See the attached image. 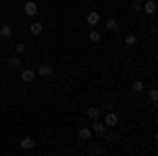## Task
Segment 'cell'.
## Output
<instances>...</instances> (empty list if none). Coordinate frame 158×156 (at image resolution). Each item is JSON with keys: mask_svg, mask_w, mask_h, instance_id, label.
I'll return each instance as SVG.
<instances>
[{"mask_svg": "<svg viewBox=\"0 0 158 156\" xmlns=\"http://www.w3.org/2000/svg\"><path fill=\"white\" fill-rule=\"evenodd\" d=\"M23 11H25V15H27V17H34V15L38 13V4L34 2V0H27V2L23 4Z\"/></svg>", "mask_w": 158, "mask_h": 156, "instance_id": "cell-1", "label": "cell"}, {"mask_svg": "<svg viewBox=\"0 0 158 156\" xmlns=\"http://www.w3.org/2000/svg\"><path fill=\"white\" fill-rule=\"evenodd\" d=\"M103 124L110 127V129H114V127L118 124V114H116V112H108V114H106V120H103Z\"/></svg>", "mask_w": 158, "mask_h": 156, "instance_id": "cell-2", "label": "cell"}, {"mask_svg": "<svg viewBox=\"0 0 158 156\" xmlns=\"http://www.w3.org/2000/svg\"><path fill=\"white\" fill-rule=\"evenodd\" d=\"M101 21V17H99L97 11H91L89 15H86V23L91 25V27H97V23Z\"/></svg>", "mask_w": 158, "mask_h": 156, "instance_id": "cell-3", "label": "cell"}, {"mask_svg": "<svg viewBox=\"0 0 158 156\" xmlns=\"http://www.w3.org/2000/svg\"><path fill=\"white\" fill-rule=\"evenodd\" d=\"M51 74H53V70H51L49 63H42L36 70V76H42V78H51Z\"/></svg>", "mask_w": 158, "mask_h": 156, "instance_id": "cell-4", "label": "cell"}, {"mask_svg": "<svg viewBox=\"0 0 158 156\" xmlns=\"http://www.w3.org/2000/svg\"><path fill=\"white\" fill-rule=\"evenodd\" d=\"M141 11H146L148 15H154L156 13V0H146L143 6H141Z\"/></svg>", "mask_w": 158, "mask_h": 156, "instance_id": "cell-5", "label": "cell"}, {"mask_svg": "<svg viewBox=\"0 0 158 156\" xmlns=\"http://www.w3.org/2000/svg\"><path fill=\"white\" fill-rule=\"evenodd\" d=\"M106 27H108V32H116V30L120 27V23H118L116 17H110L108 21H106Z\"/></svg>", "mask_w": 158, "mask_h": 156, "instance_id": "cell-6", "label": "cell"}, {"mask_svg": "<svg viewBox=\"0 0 158 156\" xmlns=\"http://www.w3.org/2000/svg\"><path fill=\"white\" fill-rule=\"evenodd\" d=\"M34 78H36V72H34V70H30V68L21 72V80H23V82H32Z\"/></svg>", "mask_w": 158, "mask_h": 156, "instance_id": "cell-7", "label": "cell"}, {"mask_svg": "<svg viewBox=\"0 0 158 156\" xmlns=\"http://www.w3.org/2000/svg\"><path fill=\"white\" fill-rule=\"evenodd\" d=\"M78 137H80L82 141H89V139L93 137V131H91V129H86V127H82V129H78Z\"/></svg>", "mask_w": 158, "mask_h": 156, "instance_id": "cell-8", "label": "cell"}, {"mask_svg": "<svg viewBox=\"0 0 158 156\" xmlns=\"http://www.w3.org/2000/svg\"><path fill=\"white\" fill-rule=\"evenodd\" d=\"M19 145H21V148H23V150H32V148H34V145H36V141H34V139H32V137H23V139H21V141H19Z\"/></svg>", "mask_w": 158, "mask_h": 156, "instance_id": "cell-9", "label": "cell"}, {"mask_svg": "<svg viewBox=\"0 0 158 156\" xmlns=\"http://www.w3.org/2000/svg\"><path fill=\"white\" fill-rule=\"evenodd\" d=\"M95 124H93V131H95V135H106V124H101V122H97V120H93Z\"/></svg>", "mask_w": 158, "mask_h": 156, "instance_id": "cell-10", "label": "cell"}, {"mask_svg": "<svg viewBox=\"0 0 158 156\" xmlns=\"http://www.w3.org/2000/svg\"><path fill=\"white\" fill-rule=\"evenodd\" d=\"M11 34H13V27H11V25H2V27H0V38H4V40H6V38H11Z\"/></svg>", "mask_w": 158, "mask_h": 156, "instance_id": "cell-11", "label": "cell"}, {"mask_svg": "<svg viewBox=\"0 0 158 156\" xmlns=\"http://www.w3.org/2000/svg\"><path fill=\"white\" fill-rule=\"evenodd\" d=\"M42 30H44V25H42V23H38V21H36V23H32V25H30V32H32L34 36L42 34Z\"/></svg>", "mask_w": 158, "mask_h": 156, "instance_id": "cell-12", "label": "cell"}, {"mask_svg": "<svg viewBox=\"0 0 158 156\" xmlns=\"http://www.w3.org/2000/svg\"><path fill=\"white\" fill-rule=\"evenodd\" d=\"M19 65H21V57H19V55L9 57V68H19Z\"/></svg>", "mask_w": 158, "mask_h": 156, "instance_id": "cell-13", "label": "cell"}, {"mask_svg": "<svg viewBox=\"0 0 158 156\" xmlns=\"http://www.w3.org/2000/svg\"><path fill=\"white\" fill-rule=\"evenodd\" d=\"M89 40H93V42H99V40H101V34L97 32V27H93V30H91V34H89Z\"/></svg>", "mask_w": 158, "mask_h": 156, "instance_id": "cell-14", "label": "cell"}, {"mask_svg": "<svg viewBox=\"0 0 158 156\" xmlns=\"http://www.w3.org/2000/svg\"><path fill=\"white\" fill-rule=\"evenodd\" d=\"M86 116H89L91 120H97L99 118V110L97 108H89L86 110Z\"/></svg>", "mask_w": 158, "mask_h": 156, "instance_id": "cell-15", "label": "cell"}, {"mask_svg": "<svg viewBox=\"0 0 158 156\" xmlns=\"http://www.w3.org/2000/svg\"><path fill=\"white\" fill-rule=\"evenodd\" d=\"M143 89H146V86H143L141 80H135V82H133V91H135V93H143Z\"/></svg>", "mask_w": 158, "mask_h": 156, "instance_id": "cell-16", "label": "cell"}, {"mask_svg": "<svg viewBox=\"0 0 158 156\" xmlns=\"http://www.w3.org/2000/svg\"><path fill=\"white\" fill-rule=\"evenodd\" d=\"M124 42H127L129 47H133V44H137V36H135V34H129V36L124 38Z\"/></svg>", "mask_w": 158, "mask_h": 156, "instance_id": "cell-17", "label": "cell"}, {"mask_svg": "<svg viewBox=\"0 0 158 156\" xmlns=\"http://www.w3.org/2000/svg\"><path fill=\"white\" fill-rule=\"evenodd\" d=\"M15 51H17V55H23V53H25V42H17Z\"/></svg>", "mask_w": 158, "mask_h": 156, "instance_id": "cell-18", "label": "cell"}, {"mask_svg": "<svg viewBox=\"0 0 158 156\" xmlns=\"http://www.w3.org/2000/svg\"><path fill=\"white\" fill-rule=\"evenodd\" d=\"M150 99H152V101H156V99H158V89H156V86L150 89Z\"/></svg>", "mask_w": 158, "mask_h": 156, "instance_id": "cell-19", "label": "cell"}, {"mask_svg": "<svg viewBox=\"0 0 158 156\" xmlns=\"http://www.w3.org/2000/svg\"><path fill=\"white\" fill-rule=\"evenodd\" d=\"M141 6H143L141 0H135V2H133V11H141Z\"/></svg>", "mask_w": 158, "mask_h": 156, "instance_id": "cell-20", "label": "cell"}]
</instances>
